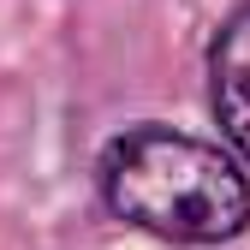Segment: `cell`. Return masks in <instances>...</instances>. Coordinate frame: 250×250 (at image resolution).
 Listing matches in <instances>:
<instances>
[{
    "mask_svg": "<svg viewBox=\"0 0 250 250\" xmlns=\"http://www.w3.org/2000/svg\"><path fill=\"white\" fill-rule=\"evenodd\" d=\"M102 197L119 221L161 238H232L250 221V185L214 143L161 131H125L102 155Z\"/></svg>",
    "mask_w": 250,
    "mask_h": 250,
    "instance_id": "cell-1",
    "label": "cell"
},
{
    "mask_svg": "<svg viewBox=\"0 0 250 250\" xmlns=\"http://www.w3.org/2000/svg\"><path fill=\"white\" fill-rule=\"evenodd\" d=\"M208 78H214V113H221L227 137L250 155V6L227 18L214 60H208Z\"/></svg>",
    "mask_w": 250,
    "mask_h": 250,
    "instance_id": "cell-2",
    "label": "cell"
}]
</instances>
